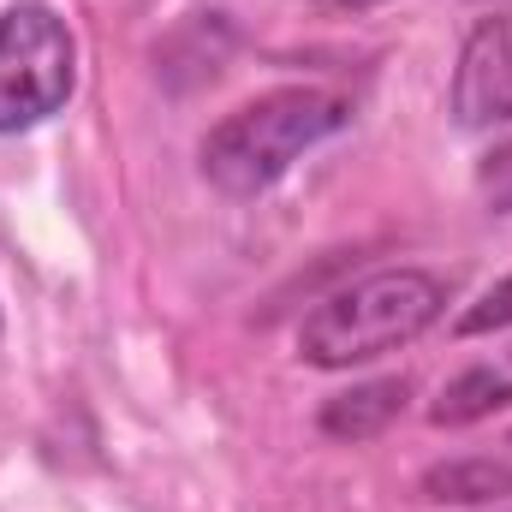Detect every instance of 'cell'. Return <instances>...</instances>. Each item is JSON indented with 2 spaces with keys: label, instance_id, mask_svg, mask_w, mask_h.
<instances>
[{
  "label": "cell",
  "instance_id": "obj_1",
  "mask_svg": "<svg viewBox=\"0 0 512 512\" xmlns=\"http://www.w3.org/2000/svg\"><path fill=\"white\" fill-rule=\"evenodd\" d=\"M447 310V280L429 268H376L352 286H340L334 298H322L304 328H298V352L316 370H352L387 358L399 346H411L423 328H435Z\"/></svg>",
  "mask_w": 512,
  "mask_h": 512
},
{
  "label": "cell",
  "instance_id": "obj_2",
  "mask_svg": "<svg viewBox=\"0 0 512 512\" xmlns=\"http://www.w3.org/2000/svg\"><path fill=\"white\" fill-rule=\"evenodd\" d=\"M352 108L334 90H268L245 108H233L203 137V179L221 197H256L292 173V161L334 131H346Z\"/></svg>",
  "mask_w": 512,
  "mask_h": 512
},
{
  "label": "cell",
  "instance_id": "obj_3",
  "mask_svg": "<svg viewBox=\"0 0 512 512\" xmlns=\"http://www.w3.org/2000/svg\"><path fill=\"white\" fill-rule=\"evenodd\" d=\"M78 84V42L42 0L0 12V131H30L66 108Z\"/></svg>",
  "mask_w": 512,
  "mask_h": 512
},
{
  "label": "cell",
  "instance_id": "obj_4",
  "mask_svg": "<svg viewBox=\"0 0 512 512\" xmlns=\"http://www.w3.org/2000/svg\"><path fill=\"white\" fill-rule=\"evenodd\" d=\"M453 120L465 131L512 120V12L483 18L453 66Z\"/></svg>",
  "mask_w": 512,
  "mask_h": 512
},
{
  "label": "cell",
  "instance_id": "obj_5",
  "mask_svg": "<svg viewBox=\"0 0 512 512\" xmlns=\"http://www.w3.org/2000/svg\"><path fill=\"white\" fill-rule=\"evenodd\" d=\"M405 399H411V382H405V376H382V382L334 393L316 423H322V435H334V441H370V435H382L387 423L405 411Z\"/></svg>",
  "mask_w": 512,
  "mask_h": 512
},
{
  "label": "cell",
  "instance_id": "obj_6",
  "mask_svg": "<svg viewBox=\"0 0 512 512\" xmlns=\"http://www.w3.org/2000/svg\"><path fill=\"white\" fill-rule=\"evenodd\" d=\"M495 495H512V465H501V459H447V465L423 471V501L483 507Z\"/></svg>",
  "mask_w": 512,
  "mask_h": 512
},
{
  "label": "cell",
  "instance_id": "obj_7",
  "mask_svg": "<svg viewBox=\"0 0 512 512\" xmlns=\"http://www.w3.org/2000/svg\"><path fill=\"white\" fill-rule=\"evenodd\" d=\"M507 399H512V376H501V370H465V376H453V382L435 393L429 417H435L441 429H465V423L495 417Z\"/></svg>",
  "mask_w": 512,
  "mask_h": 512
},
{
  "label": "cell",
  "instance_id": "obj_8",
  "mask_svg": "<svg viewBox=\"0 0 512 512\" xmlns=\"http://www.w3.org/2000/svg\"><path fill=\"white\" fill-rule=\"evenodd\" d=\"M477 191H483V203H489L495 215H512V137L483 155V167H477Z\"/></svg>",
  "mask_w": 512,
  "mask_h": 512
},
{
  "label": "cell",
  "instance_id": "obj_9",
  "mask_svg": "<svg viewBox=\"0 0 512 512\" xmlns=\"http://www.w3.org/2000/svg\"><path fill=\"white\" fill-rule=\"evenodd\" d=\"M495 328H512V274L495 280V286L459 316V334H495Z\"/></svg>",
  "mask_w": 512,
  "mask_h": 512
},
{
  "label": "cell",
  "instance_id": "obj_10",
  "mask_svg": "<svg viewBox=\"0 0 512 512\" xmlns=\"http://www.w3.org/2000/svg\"><path fill=\"white\" fill-rule=\"evenodd\" d=\"M370 6H387V0H310V12H322V18H358Z\"/></svg>",
  "mask_w": 512,
  "mask_h": 512
}]
</instances>
